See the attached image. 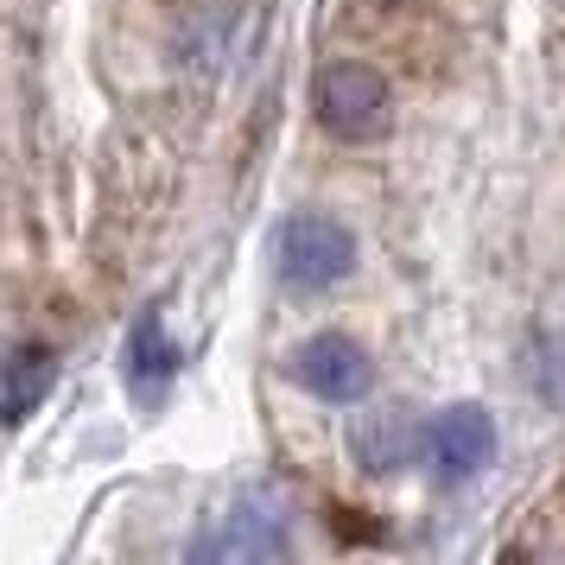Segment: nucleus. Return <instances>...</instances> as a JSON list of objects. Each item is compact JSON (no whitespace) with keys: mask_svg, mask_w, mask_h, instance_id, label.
Here are the masks:
<instances>
[{"mask_svg":"<svg viewBox=\"0 0 565 565\" xmlns=\"http://www.w3.org/2000/svg\"><path fill=\"white\" fill-rule=\"evenodd\" d=\"M311 103H318L324 134L350 140V147L382 140L387 121H394V89H387V77L369 64V57H337V64H324V71H318V89H311Z\"/></svg>","mask_w":565,"mask_h":565,"instance_id":"1","label":"nucleus"},{"mask_svg":"<svg viewBox=\"0 0 565 565\" xmlns=\"http://www.w3.org/2000/svg\"><path fill=\"white\" fill-rule=\"evenodd\" d=\"M280 274L292 286H306V292H324V286L350 280V274H356V235L343 230L337 216H324V210H299V216H286Z\"/></svg>","mask_w":565,"mask_h":565,"instance_id":"2","label":"nucleus"},{"mask_svg":"<svg viewBox=\"0 0 565 565\" xmlns=\"http://www.w3.org/2000/svg\"><path fill=\"white\" fill-rule=\"evenodd\" d=\"M292 382L306 394H318V401H331V407H356L362 394L375 387V362H369V350L356 337L318 331L292 350Z\"/></svg>","mask_w":565,"mask_h":565,"instance_id":"3","label":"nucleus"},{"mask_svg":"<svg viewBox=\"0 0 565 565\" xmlns=\"http://www.w3.org/2000/svg\"><path fill=\"white\" fill-rule=\"evenodd\" d=\"M426 458L438 463V477L445 483H463V477H477L489 458H495V419H489L477 401H463V407H445L426 426Z\"/></svg>","mask_w":565,"mask_h":565,"instance_id":"4","label":"nucleus"},{"mask_svg":"<svg viewBox=\"0 0 565 565\" xmlns=\"http://www.w3.org/2000/svg\"><path fill=\"white\" fill-rule=\"evenodd\" d=\"M0 375H7V387H0L7 426H26L32 413H39V401H45L52 382H57V350H52V343H13Z\"/></svg>","mask_w":565,"mask_h":565,"instance_id":"5","label":"nucleus"},{"mask_svg":"<svg viewBox=\"0 0 565 565\" xmlns=\"http://www.w3.org/2000/svg\"><path fill=\"white\" fill-rule=\"evenodd\" d=\"M172 375H179V343H172V331H166V318L147 311V318L128 331V387H134V401H159Z\"/></svg>","mask_w":565,"mask_h":565,"instance_id":"6","label":"nucleus"},{"mask_svg":"<svg viewBox=\"0 0 565 565\" xmlns=\"http://www.w3.org/2000/svg\"><path fill=\"white\" fill-rule=\"evenodd\" d=\"M198 553H210V559H267V553H286V534H280V521L274 514H260V509H235L230 514V534H216V540H198Z\"/></svg>","mask_w":565,"mask_h":565,"instance_id":"7","label":"nucleus"},{"mask_svg":"<svg viewBox=\"0 0 565 565\" xmlns=\"http://www.w3.org/2000/svg\"><path fill=\"white\" fill-rule=\"evenodd\" d=\"M413 438H426V433H413L401 413H362V426L350 433V451H356L369 470H394V463H407Z\"/></svg>","mask_w":565,"mask_h":565,"instance_id":"8","label":"nucleus"}]
</instances>
